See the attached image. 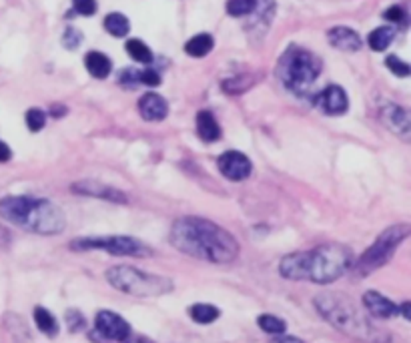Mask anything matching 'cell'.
Returning a JSON list of instances; mask_svg holds the SVG:
<instances>
[{
	"label": "cell",
	"instance_id": "cell-1",
	"mask_svg": "<svg viewBox=\"0 0 411 343\" xmlns=\"http://www.w3.org/2000/svg\"><path fill=\"white\" fill-rule=\"evenodd\" d=\"M171 243L181 253L209 263H229L239 255V241L217 223L201 217L177 219L171 227Z\"/></svg>",
	"mask_w": 411,
	"mask_h": 343
},
{
	"label": "cell",
	"instance_id": "cell-2",
	"mask_svg": "<svg viewBox=\"0 0 411 343\" xmlns=\"http://www.w3.org/2000/svg\"><path fill=\"white\" fill-rule=\"evenodd\" d=\"M353 263L351 249L339 243L297 251L281 259L279 273L291 281H311L319 285L337 281Z\"/></svg>",
	"mask_w": 411,
	"mask_h": 343
},
{
	"label": "cell",
	"instance_id": "cell-3",
	"mask_svg": "<svg viewBox=\"0 0 411 343\" xmlns=\"http://www.w3.org/2000/svg\"><path fill=\"white\" fill-rule=\"evenodd\" d=\"M0 217L20 229L38 235L61 233L66 225L63 209L47 199L26 195L0 199Z\"/></svg>",
	"mask_w": 411,
	"mask_h": 343
},
{
	"label": "cell",
	"instance_id": "cell-4",
	"mask_svg": "<svg viewBox=\"0 0 411 343\" xmlns=\"http://www.w3.org/2000/svg\"><path fill=\"white\" fill-rule=\"evenodd\" d=\"M313 303H315V309L321 313V318L339 331L347 333L355 339H362V342H383V333L377 330L374 323L365 318L362 309L347 297L339 293H321L313 299Z\"/></svg>",
	"mask_w": 411,
	"mask_h": 343
},
{
	"label": "cell",
	"instance_id": "cell-5",
	"mask_svg": "<svg viewBox=\"0 0 411 343\" xmlns=\"http://www.w3.org/2000/svg\"><path fill=\"white\" fill-rule=\"evenodd\" d=\"M321 74V61L309 50L291 47L281 57L277 66V76L287 91L297 97H305Z\"/></svg>",
	"mask_w": 411,
	"mask_h": 343
},
{
	"label": "cell",
	"instance_id": "cell-6",
	"mask_svg": "<svg viewBox=\"0 0 411 343\" xmlns=\"http://www.w3.org/2000/svg\"><path fill=\"white\" fill-rule=\"evenodd\" d=\"M107 281L111 283L114 289L123 293L135 295V297H157L173 291V281L162 277V275H153L147 271L135 269L131 265H117L107 271Z\"/></svg>",
	"mask_w": 411,
	"mask_h": 343
},
{
	"label": "cell",
	"instance_id": "cell-7",
	"mask_svg": "<svg viewBox=\"0 0 411 343\" xmlns=\"http://www.w3.org/2000/svg\"><path fill=\"white\" fill-rule=\"evenodd\" d=\"M405 237H407V225H393V227L386 229L383 233L375 239L374 245L369 247L359 257L357 265H355L357 275L365 277V275H371L379 267H383L387 261L393 257L395 249L401 245V241Z\"/></svg>",
	"mask_w": 411,
	"mask_h": 343
},
{
	"label": "cell",
	"instance_id": "cell-8",
	"mask_svg": "<svg viewBox=\"0 0 411 343\" xmlns=\"http://www.w3.org/2000/svg\"><path fill=\"white\" fill-rule=\"evenodd\" d=\"M76 251H87V249H100L112 255H129V257H150L153 251L138 241L135 237L125 235H112V237H87V239H76L71 243Z\"/></svg>",
	"mask_w": 411,
	"mask_h": 343
},
{
	"label": "cell",
	"instance_id": "cell-9",
	"mask_svg": "<svg viewBox=\"0 0 411 343\" xmlns=\"http://www.w3.org/2000/svg\"><path fill=\"white\" fill-rule=\"evenodd\" d=\"M102 337L105 342L123 343L131 337V325L114 311H99L95 319V333H90V339Z\"/></svg>",
	"mask_w": 411,
	"mask_h": 343
},
{
	"label": "cell",
	"instance_id": "cell-10",
	"mask_svg": "<svg viewBox=\"0 0 411 343\" xmlns=\"http://www.w3.org/2000/svg\"><path fill=\"white\" fill-rule=\"evenodd\" d=\"M217 165H219V171L223 173L227 179H231V181H243V179H247L251 175V161L243 155V153H239V151H227L223 153L219 161H217Z\"/></svg>",
	"mask_w": 411,
	"mask_h": 343
},
{
	"label": "cell",
	"instance_id": "cell-11",
	"mask_svg": "<svg viewBox=\"0 0 411 343\" xmlns=\"http://www.w3.org/2000/svg\"><path fill=\"white\" fill-rule=\"evenodd\" d=\"M315 105H317V107H321V110L327 112V115H333V117H337V115H345V112H347L349 98L341 86L331 85V86H327L321 95H317V98H315Z\"/></svg>",
	"mask_w": 411,
	"mask_h": 343
},
{
	"label": "cell",
	"instance_id": "cell-12",
	"mask_svg": "<svg viewBox=\"0 0 411 343\" xmlns=\"http://www.w3.org/2000/svg\"><path fill=\"white\" fill-rule=\"evenodd\" d=\"M271 11H273V0H229L227 2V13L235 18L257 14L259 18L267 21Z\"/></svg>",
	"mask_w": 411,
	"mask_h": 343
},
{
	"label": "cell",
	"instance_id": "cell-13",
	"mask_svg": "<svg viewBox=\"0 0 411 343\" xmlns=\"http://www.w3.org/2000/svg\"><path fill=\"white\" fill-rule=\"evenodd\" d=\"M327 38H329V45L335 47V49L343 50V52H355L363 47L362 37L351 30L347 26H335L327 33Z\"/></svg>",
	"mask_w": 411,
	"mask_h": 343
},
{
	"label": "cell",
	"instance_id": "cell-14",
	"mask_svg": "<svg viewBox=\"0 0 411 343\" xmlns=\"http://www.w3.org/2000/svg\"><path fill=\"white\" fill-rule=\"evenodd\" d=\"M138 112L145 121H162L169 112L167 100L157 95V93H147L145 97L138 100Z\"/></svg>",
	"mask_w": 411,
	"mask_h": 343
},
{
	"label": "cell",
	"instance_id": "cell-15",
	"mask_svg": "<svg viewBox=\"0 0 411 343\" xmlns=\"http://www.w3.org/2000/svg\"><path fill=\"white\" fill-rule=\"evenodd\" d=\"M363 307L377 319H389L399 313V307L377 291H367L363 295Z\"/></svg>",
	"mask_w": 411,
	"mask_h": 343
},
{
	"label": "cell",
	"instance_id": "cell-16",
	"mask_svg": "<svg viewBox=\"0 0 411 343\" xmlns=\"http://www.w3.org/2000/svg\"><path fill=\"white\" fill-rule=\"evenodd\" d=\"M73 191L76 193H83V195H93L100 197V199H111V201H117V203H126V195L117 191V189H111V187H105V185L95 183V181H83L73 187Z\"/></svg>",
	"mask_w": 411,
	"mask_h": 343
},
{
	"label": "cell",
	"instance_id": "cell-17",
	"mask_svg": "<svg viewBox=\"0 0 411 343\" xmlns=\"http://www.w3.org/2000/svg\"><path fill=\"white\" fill-rule=\"evenodd\" d=\"M85 66H87V71L95 79H107L111 74L112 62L107 54H102L99 50H93V52H88L87 57H85Z\"/></svg>",
	"mask_w": 411,
	"mask_h": 343
},
{
	"label": "cell",
	"instance_id": "cell-18",
	"mask_svg": "<svg viewBox=\"0 0 411 343\" xmlns=\"http://www.w3.org/2000/svg\"><path fill=\"white\" fill-rule=\"evenodd\" d=\"M197 133L207 143H213V141H217L221 136V127H219L217 119L213 117L211 112L201 110L199 115H197Z\"/></svg>",
	"mask_w": 411,
	"mask_h": 343
},
{
	"label": "cell",
	"instance_id": "cell-19",
	"mask_svg": "<svg viewBox=\"0 0 411 343\" xmlns=\"http://www.w3.org/2000/svg\"><path fill=\"white\" fill-rule=\"evenodd\" d=\"M215 47V40H213L211 35H195V37L187 40L185 45V52L189 57H195V59H201V57H207L209 52Z\"/></svg>",
	"mask_w": 411,
	"mask_h": 343
},
{
	"label": "cell",
	"instance_id": "cell-20",
	"mask_svg": "<svg viewBox=\"0 0 411 343\" xmlns=\"http://www.w3.org/2000/svg\"><path fill=\"white\" fill-rule=\"evenodd\" d=\"M393 37H395V30L391 26H379L367 37V45L374 50H377V52H381V50H386L393 42Z\"/></svg>",
	"mask_w": 411,
	"mask_h": 343
},
{
	"label": "cell",
	"instance_id": "cell-21",
	"mask_svg": "<svg viewBox=\"0 0 411 343\" xmlns=\"http://www.w3.org/2000/svg\"><path fill=\"white\" fill-rule=\"evenodd\" d=\"M189 313H191V319L195 323H201V325L213 323L215 319L221 315V311L215 306H211V303H195V306L189 309Z\"/></svg>",
	"mask_w": 411,
	"mask_h": 343
},
{
	"label": "cell",
	"instance_id": "cell-22",
	"mask_svg": "<svg viewBox=\"0 0 411 343\" xmlns=\"http://www.w3.org/2000/svg\"><path fill=\"white\" fill-rule=\"evenodd\" d=\"M105 28H107V33H111L112 37L123 38L129 35L131 23H129V18H126L125 14L112 13L105 18Z\"/></svg>",
	"mask_w": 411,
	"mask_h": 343
},
{
	"label": "cell",
	"instance_id": "cell-23",
	"mask_svg": "<svg viewBox=\"0 0 411 343\" xmlns=\"http://www.w3.org/2000/svg\"><path fill=\"white\" fill-rule=\"evenodd\" d=\"M35 321H37V327L44 335H50V337H54L56 333H59V323H56V319L54 315L50 313L49 309H44V307H37L35 309Z\"/></svg>",
	"mask_w": 411,
	"mask_h": 343
},
{
	"label": "cell",
	"instance_id": "cell-24",
	"mask_svg": "<svg viewBox=\"0 0 411 343\" xmlns=\"http://www.w3.org/2000/svg\"><path fill=\"white\" fill-rule=\"evenodd\" d=\"M126 52L131 54V59H135L137 62H143V64L153 62V52H150V49L143 40H137V38L129 40L126 42Z\"/></svg>",
	"mask_w": 411,
	"mask_h": 343
},
{
	"label": "cell",
	"instance_id": "cell-25",
	"mask_svg": "<svg viewBox=\"0 0 411 343\" xmlns=\"http://www.w3.org/2000/svg\"><path fill=\"white\" fill-rule=\"evenodd\" d=\"M257 323H259V327H261L265 333H271V335H281V333H285L287 331L285 321H283V319L275 318V315H269V313L259 315Z\"/></svg>",
	"mask_w": 411,
	"mask_h": 343
},
{
	"label": "cell",
	"instance_id": "cell-26",
	"mask_svg": "<svg viewBox=\"0 0 411 343\" xmlns=\"http://www.w3.org/2000/svg\"><path fill=\"white\" fill-rule=\"evenodd\" d=\"M383 119H386L387 123L391 121V129L393 131H398L401 133V127H399V121L401 123H410V117H407V110L399 109V107H389V109L383 112Z\"/></svg>",
	"mask_w": 411,
	"mask_h": 343
},
{
	"label": "cell",
	"instance_id": "cell-27",
	"mask_svg": "<svg viewBox=\"0 0 411 343\" xmlns=\"http://www.w3.org/2000/svg\"><path fill=\"white\" fill-rule=\"evenodd\" d=\"M26 119V127L32 131V133H38L44 124H47V115H44V110H40V109H30V110H26V115H25Z\"/></svg>",
	"mask_w": 411,
	"mask_h": 343
},
{
	"label": "cell",
	"instance_id": "cell-28",
	"mask_svg": "<svg viewBox=\"0 0 411 343\" xmlns=\"http://www.w3.org/2000/svg\"><path fill=\"white\" fill-rule=\"evenodd\" d=\"M64 319H66V325H68V331H71V333L85 330V325H87L85 315H83L81 311H76V309H68V311H66V318Z\"/></svg>",
	"mask_w": 411,
	"mask_h": 343
},
{
	"label": "cell",
	"instance_id": "cell-29",
	"mask_svg": "<svg viewBox=\"0 0 411 343\" xmlns=\"http://www.w3.org/2000/svg\"><path fill=\"white\" fill-rule=\"evenodd\" d=\"M387 69L391 71L393 74H398V76H407L410 74V64L407 62H403L398 57H387Z\"/></svg>",
	"mask_w": 411,
	"mask_h": 343
},
{
	"label": "cell",
	"instance_id": "cell-30",
	"mask_svg": "<svg viewBox=\"0 0 411 343\" xmlns=\"http://www.w3.org/2000/svg\"><path fill=\"white\" fill-rule=\"evenodd\" d=\"M138 85L147 86H159L161 85V74L153 69H145V71H138Z\"/></svg>",
	"mask_w": 411,
	"mask_h": 343
},
{
	"label": "cell",
	"instance_id": "cell-31",
	"mask_svg": "<svg viewBox=\"0 0 411 343\" xmlns=\"http://www.w3.org/2000/svg\"><path fill=\"white\" fill-rule=\"evenodd\" d=\"M73 6L83 16H93L97 13V0H73Z\"/></svg>",
	"mask_w": 411,
	"mask_h": 343
},
{
	"label": "cell",
	"instance_id": "cell-32",
	"mask_svg": "<svg viewBox=\"0 0 411 343\" xmlns=\"http://www.w3.org/2000/svg\"><path fill=\"white\" fill-rule=\"evenodd\" d=\"M83 42V35H81V30H76V28H66V33H64L63 37V45L66 47V49H76L78 45Z\"/></svg>",
	"mask_w": 411,
	"mask_h": 343
},
{
	"label": "cell",
	"instance_id": "cell-33",
	"mask_svg": "<svg viewBox=\"0 0 411 343\" xmlns=\"http://www.w3.org/2000/svg\"><path fill=\"white\" fill-rule=\"evenodd\" d=\"M386 18L391 23H403V18H405L403 8L401 6H391L389 11H386Z\"/></svg>",
	"mask_w": 411,
	"mask_h": 343
},
{
	"label": "cell",
	"instance_id": "cell-34",
	"mask_svg": "<svg viewBox=\"0 0 411 343\" xmlns=\"http://www.w3.org/2000/svg\"><path fill=\"white\" fill-rule=\"evenodd\" d=\"M11 155H13V153H11L8 145L0 141V163H6V161L11 159Z\"/></svg>",
	"mask_w": 411,
	"mask_h": 343
},
{
	"label": "cell",
	"instance_id": "cell-35",
	"mask_svg": "<svg viewBox=\"0 0 411 343\" xmlns=\"http://www.w3.org/2000/svg\"><path fill=\"white\" fill-rule=\"evenodd\" d=\"M273 343H303V342L297 339V337H291V335H283V333H281V337L273 339Z\"/></svg>",
	"mask_w": 411,
	"mask_h": 343
},
{
	"label": "cell",
	"instance_id": "cell-36",
	"mask_svg": "<svg viewBox=\"0 0 411 343\" xmlns=\"http://www.w3.org/2000/svg\"><path fill=\"white\" fill-rule=\"evenodd\" d=\"M399 311L403 313V318L410 319V303H403V306H401V309H399Z\"/></svg>",
	"mask_w": 411,
	"mask_h": 343
},
{
	"label": "cell",
	"instance_id": "cell-37",
	"mask_svg": "<svg viewBox=\"0 0 411 343\" xmlns=\"http://www.w3.org/2000/svg\"><path fill=\"white\" fill-rule=\"evenodd\" d=\"M52 112L56 115V119H61V115H64L66 109H64V107H52Z\"/></svg>",
	"mask_w": 411,
	"mask_h": 343
}]
</instances>
